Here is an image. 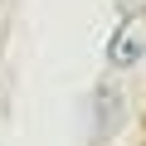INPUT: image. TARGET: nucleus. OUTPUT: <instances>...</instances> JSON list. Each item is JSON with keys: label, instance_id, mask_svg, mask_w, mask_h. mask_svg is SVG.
Returning <instances> with one entry per match:
<instances>
[{"label": "nucleus", "instance_id": "1", "mask_svg": "<svg viewBox=\"0 0 146 146\" xmlns=\"http://www.w3.org/2000/svg\"><path fill=\"white\" fill-rule=\"evenodd\" d=\"M141 49H146V39H141V29H136V20H127L122 29H117V39H112V63H136L141 58Z\"/></svg>", "mask_w": 146, "mask_h": 146}]
</instances>
